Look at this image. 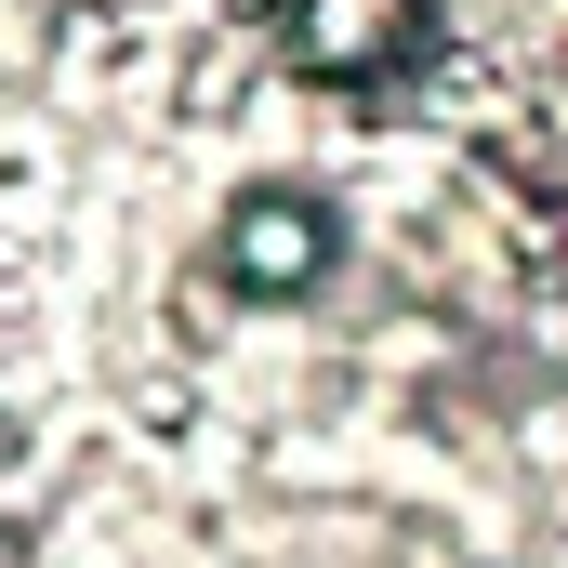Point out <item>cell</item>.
I'll return each mask as SVG.
<instances>
[{"label":"cell","mask_w":568,"mask_h":568,"mask_svg":"<svg viewBox=\"0 0 568 568\" xmlns=\"http://www.w3.org/2000/svg\"><path fill=\"white\" fill-rule=\"evenodd\" d=\"M278 67L384 106L436 67V0H278Z\"/></svg>","instance_id":"1"},{"label":"cell","mask_w":568,"mask_h":568,"mask_svg":"<svg viewBox=\"0 0 568 568\" xmlns=\"http://www.w3.org/2000/svg\"><path fill=\"white\" fill-rule=\"evenodd\" d=\"M344 265V212L317 199V185H239L225 199V225H212V278L239 291V304H317Z\"/></svg>","instance_id":"2"},{"label":"cell","mask_w":568,"mask_h":568,"mask_svg":"<svg viewBox=\"0 0 568 568\" xmlns=\"http://www.w3.org/2000/svg\"><path fill=\"white\" fill-rule=\"evenodd\" d=\"M0 463H13V410H0Z\"/></svg>","instance_id":"3"}]
</instances>
